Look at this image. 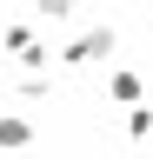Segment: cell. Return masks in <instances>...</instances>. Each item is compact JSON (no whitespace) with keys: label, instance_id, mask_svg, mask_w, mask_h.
Listing matches in <instances>:
<instances>
[{"label":"cell","instance_id":"cell-1","mask_svg":"<svg viewBox=\"0 0 153 159\" xmlns=\"http://www.w3.org/2000/svg\"><path fill=\"white\" fill-rule=\"evenodd\" d=\"M0 146H27V119H0Z\"/></svg>","mask_w":153,"mask_h":159},{"label":"cell","instance_id":"cell-2","mask_svg":"<svg viewBox=\"0 0 153 159\" xmlns=\"http://www.w3.org/2000/svg\"><path fill=\"white\" fill-rule=\"evenodd\" d=\"M113 99H140V80H133V73H113Z\"/></svg>","mask_w":153,"mask_h":159},{"label":"cell","instance_id":"cell-3","mask_svg":"<svg viewBox=\"0 0 153 159\" xmlns=\"http://www.w3.org/2000/svg\"><path fill=\"white\" fill-rule=\"evenodd\" d=\"M73 7V0H40V13H67Z\"/></svg>","mask_w":153,"mask_h":159}]
</instances>
